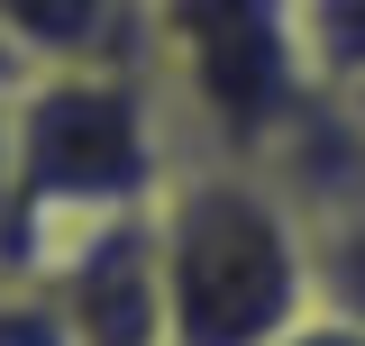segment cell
Listing matches in <instances>:
<instances>
[{
  "mask_svg": "<svg viewBox=\"0 0 365 346\" xmlns=\"http://www.w3.org/2000/svg\"><path fill=\"white\" fill-rule=\"evenodd\" d=\"M338 100H347V119H356V137H365V83H347Z\"/></svg>",
  "mask_w": 365,
  "mask_h": 346,
  "instance_id": "9c48e42d",
  "label": "cell"
},
{
  "mask_svg": "<svg viewBox=\"0 0 365 346\" xmlns=\"http://www.w3.org/2000/svg\"><path fill=\"white\" fill-rule=\"evenodd\" d=\"M128 55L174 119L182 164H265L283 128L329 91L302 46V0H137Z\"/></svg>",
  "mask_w": 365,
  "mask_h": 346,
  "instance_id": "3957f363",
  "label": "cell"
},
{
  "mask_svg": "<svg viewBox=\"0 0 365 346\" xmlns=\"http://www.w3.org/2000/svg\"><path fill=\"white\" fill-rule=\"evenodd\" d=\"M283 346H365V328H347V319H329V310H311V319H302V328H292Z\"/></svg>",
  "mask_w": 365,
  "mask_h": 346,
  "instance_id": "ba28073f",
  "label": "cell"
},
{
  "mask_svg": "<svg viewBox=\"0 0 365 346\" xmlns=\"http://www.w3.org/2000/svg\"><path fill=\"white\" fill-rule=\"evenodd\" d=\"M37 283L64 301L83 346H165V283H155V228H146V210L64 237L37 264Z\"/></svg>",
  "mask_w": 365,
  "mask_h": 346,
  "instance_id": "277c9868",
  "label": "cell"
},
{
  "mask_svg": "<svg viewBox=\"0 0 365 346\" xmlns=\"http://www.w3.org/2000/svg\"><path fill=\"white\" fill-rule=\"evenodd\" d=\"M0 46L19 64H91L137 46V0H0Z\"/></svg>",
  "mask_w": 365,
  "mask_h": 346,
  "instance_id": "5b68a950",
  "label": "cell"
},
{
  "mask_svg": "<svg viewBox=\"0 0 365 346\" xmlns=\"http://www.w3.org/2000/svg\"><path fill=\"white\" fill-rule=\"evenodd\" d=\"M9 73H19V55H9V46H0V91H9Z\"/></svg>",
  "mask_w": 365,
  "mask_h": 346,
  "instance_id": "30bf717a",
  "label": "cell"
},
{
  "mask_svg": "<svg viewBox=\"0 0 365 346\" xmlns=\"http://www.w3.org/2000/svg\"><path fill=\"white\" fill-rule=\"evenodd\" d=\"M0 164H9V264L0 273H37L64 237L155 210L182 146L146 64L91 55V64H19V83L0 91Z\"/></svg>",
  "mask_w": 365,
  "mask_h": 346,
  "instance_id": "6da1fadb",
  "label": "cell"
},
{
  "mask_svg": "<svg viewBox=\"0 0 365 346\" xmlns=\"http://www.w3.org/2000/svg\"><path fill=\"white\" fill-rule=\"evenodd\" d=\"M302 46L329 91L365 83V0H302Z\"/></svg>",
  "mask_w": 365,
  "mask_h": 346,
  "instance_id": "52a82bcc",
  "label": "cell"
},
{
  "mask_svg": "<svg viewBox=\"0 0 365 346\" xmlns=\"http://www.w3.org/2000/svg\"><path fill=\"white\" fill-rule=\"evenodd\" d=\"M165 346H283L311 319V219L265 164L192 155L155 192Z\"/></svg>",
  "mask_w": 365,
  "mask_h": 346,
  "instance_id": "7a4b0ae2",
  "label": "cell"
},
{
  "mask_svg": "<svg viewBox=\"0 0 365 346\" xmlns=\"http://www.w3.org/2000/svg\"><path fill=\"white\" fill-rule=\"evenodd\" d=\"M311 301L329 319L365 328V192L311 210Z\"/></svg>",
  "mask_w": 365,
  "mask_h": 346,
  "instance_id": "8992f818",
  "label": "cell"
}]
</instances>
